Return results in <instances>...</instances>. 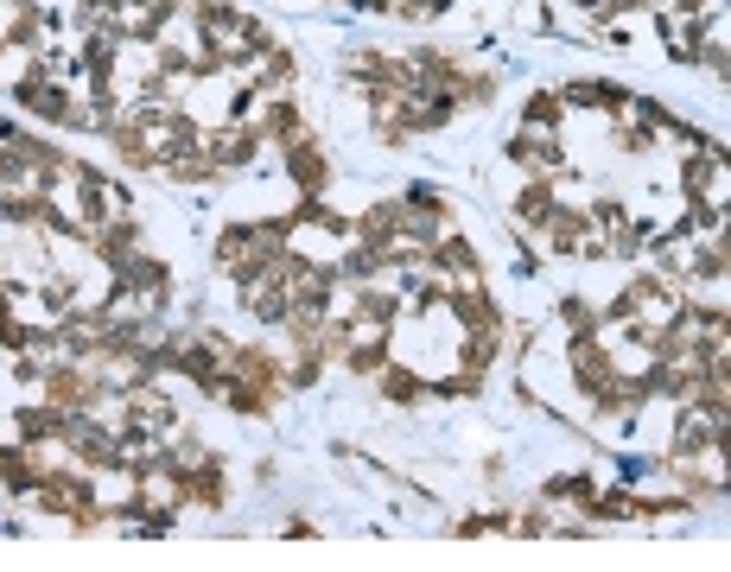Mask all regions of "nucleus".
<instances>
[{"instance_id": "f257e3e1", "label": "nucleus", "mask_w": 731, "mask_h": 572, "mask_svg": "<svg viewBox=\"0 0 731 572\" xmlns=\"http://www.w3.org/2000/svg\"><path fill=\"white\" fill-rule=\"evenodd\" d=\"M280 159H286V179L300 184V198H325V184H331V159H325V147H318L312 134H293V141L280 147Z\"/></svg>"}, {"instance_id": "f03ea898", "label": "nucleus", "mask_w": 731, "mask_h": 572, "mask_svg": "<svg viewBox=\"0 0 731 572\" xmlns=\"http://www.w3.org/2000/svg\"><path fill=\"white\" fill-rule=\"evenodd\" d=\"M204 153H211L216 172H243L248 159H261V141L248 134L243 121H216L211 134H204Z\"/></svg>"}, {"instance_id": "7ed1b4c3", "label": "nucleus", "mask_w": 731, "mask_h": 572, "mask_svg": "<svg viewBox=\"0 0 731 572\" xmlns=\"http://www.w3.org/2000/svg\"><path fill=\"white\" fill-rule=\"evenodd\" d=\"M134 509H140V515L184 509V471H179V464H153V471H140V496H134Z\"/></svg>"}, {"instance_id": "20e7f679", "label": "nucleus", "mask_w": 731, "mask_h": 572, "mask_svg": "<svg viewBox=\"0 0 731 572\" xmlns=\"http://www.w3.org/2000/svg\"><path fill=\"white\" fill-rule=\"evenodd\" d=\"M216 273H223V280H243V273H255L261 268V255H255V236H248V223H236V229H223V236H216Z\"/></svg>"}, {"instance_id": "39448f33", "label": "nucleus", "mask_w": 731, "mask_h": 572, "mask_svg": "<svg viewBox=\"0 0 731 572\" xmlns=\"http://www.w3.org/2000/svg\"><path fill=\"white\" fill-rule=\"evenodd\" d=\"M553 204H560V198H553V184H548V179H528V184L516 191V204H509V216H516L521 229H541V223L553 216Z\"/></svg>"}, {"instance_id": "423d86ee", "label": "nucleus", "mask_w": 731, "mask_h": 572, "mask_svg": "<svg viewBox=\"0 0 731 572\" xmlns=\"http://www.w3.org/2000/svg\"><path fill=\"white\" fill-rule=\"evenodd\" d=\"M617 147L630 153V159H649V147H655V134H649V127H617Z\"/></svg>"}, {"instance_id": "0eeeda50", "label": "nucleus", "mask_w": 731, "mask_h": 572, "mask_svg": "<svg viewBox=\"0 0 731 572\" xmlns=\"http://www.w3.org/2000/svg\"><path fill=\"white\" fill-rule=\"evenodd\" d=\"M560 318H566V332H573V337H585L592 325H598V318L585 312V300H566V305H560Z\"/></svg>"}]
</instances>
